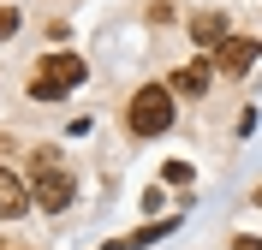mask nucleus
<instances>
[{"label":"nucleus","mask_w":262,"mask_h":250,"mask_svg":"<svg viewBox=\"0 0 262 250\" xmlns=\"http://www.w3.org/2000/svg\"><path fill=\"white\" fill-rule=\"evenodd\" d=\"M125 125L137 137H161L167 125H173V89H167V83H143V89L131 96V107H125Z\"/></svg>","instance_id":"nucleus-1"},{"label":"nucleus","mask_w":262,"mask_h":250,"mask_svg":"<svg viewBox=\"0 0 262 250\" xmlns=\"http://www.w3.org/2000/svg\"><path fill=\"white\" fill-rule=\"evenodd\" d=\"M30 202H36V209H48V215H66V202H72V173H60V155H54V149H36Z\"/></svg>","instance_id":"nucleus-2"},{"label":"nucleus","mask_w":262,"mask_h":250,"mask_svg":"<svg viewBox=\"0 0 262 250\" xmlns=\"http://www.w3.org/2000/svg\"><path fill=\"white\" fill-rule=\"evenodd\" d=\"M36 78L54 83V89L66 96V89H78V83H83V60H78V54H48V60L36 66Z\"/></svg>","instance_id":"nucleus-3"},{"label":"nucleus","mask_w":262,"mask_h":250,"mask_svg":"<svg viewBox=\"0 0 262 250\" xmlns=\"http://www.w3.org/2000/svg\"><path fill=\"white\" fill-rule=\"evenodd\" d=\"M214 66L227 72V78H245V72L256 66V36H227L221 54H214Z\"/></svg>","instance_id":"nucleus-4"},{"label":"nucleus","mask_w":262,"mask_h":250,"mask_svg":"<svg viewBox=\"0 0 262 250\" xmlns=\"http://www.w3.org/2000/svg\"><path fill=\"white\" fill-rule=\"evenodd\" d=\"M209 78H214L209 60H191V66H179L167 78V89H173V96H209Z\"/></svg>","instance_id":"nucleus-5"},{"label":"nucleus","mask_w":262,"mask_h":250,"mask_svg":"<svg viewBox=\"0 0 262 250\" xmlns=\"http://www.w3.org/2000/svg\"><path fill=\"white\" fill-rule=\"evenodd\" d=\"M30 209V185L18 179L12 167H0V220H12V215H24Z\"/></svg>","instance_id":"nucleus-6"},{"label":"nucleus","mask_w":262,"mask_h":250,"mask_svg":"<svg viewBox=\"0 0 262 250\" xmlns=\"http://www.w3.org/2000/svg\"><path fill=\"white\" fill-rule=\"evenodd\" d=\"M191 42H196V48H203V54H221V42H227V18H221V12H196L191 18Z\"/></svg>","instance_id":"nucleus-7"},{"label":"nucleus","mask_w":262,"mask_h":250,"mask_svg":"<svg viewBox=\"0 0 262 250\" xmlns=\"http://www.w3.org/2000/svg\"><path fill=\"white\" fill-rule=\"evenodd\" d=\"M161 233H173V220H161V226H155V220H149V226H137V233H131V250L155 244V238H161Z\"/></svg>","instance_id":"nucleus-8"},{"label":"nucleus","mask_w":262,"mask_h":250,"mask_svg":"<svg viewBox=\"0 0 262 250\" xmlns=\"http://www.w3.org/2000/svg\"><path fill=\"white\" fill-rule=\"evenodd\" d=\"M6 36H18V6H0V42Z\"/></svg>","instance_id":"nucleus-9"},{"label":"nucleus","mask_w":262,"mask_h":250,"mask_svg":"<svg viewBox=\"0 0 262 250\" xmlns=\"http://www.w3.org/2000/svg\"><path fill=\"white\" fill-rule=\"evenodd\" d=\"M167 185H191V167H185V161H167Z\"/></svg>","instance_id":"nucleus-10"},{"label":"nucleus","mask_w":262,"mask_h":250,"mask_svg":"<svg viewBox=\"0 0 262 250\" xmlns=\"http://www.w3.org/2000/svg\"><path fill=\"white\" fill-rule=\"evenodd\" d=\"M232 250H262V244H256V238H238V244H232Z\"/></svg>","instance_id":"nucleus-11"},{"label":"nucleus","mask_w":262,"mask_h":250,"mask_svg":"<svg viewBox=\"0 0 262 250\" xmlns=\"http://www.w3.org/2000/svg\"><path fill=\"white\" fill-rule=\"evenodd\" d=\"M256 202H262V185H256Z\"/></svg>","instance_id":"nucleus-12"},{"label":"nucleus","mask_w":262,"mask_h":250,"mask_svg":"<svg viewBox=\"0 0 262 250\" xmlns=\"http://www.w3.org/2000/svg\"><path fill=\"white\" fill-rule=\"evenodd\" d=\"M0 250H18V244H0Z\"/></svg>","instance_id":"nucleus-13"}]
</instances>
